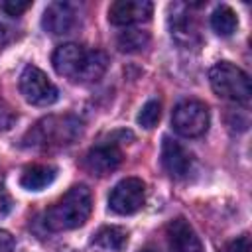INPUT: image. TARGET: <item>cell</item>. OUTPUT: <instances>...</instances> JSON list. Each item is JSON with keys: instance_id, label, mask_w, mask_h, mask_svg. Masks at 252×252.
<instances>
[{"instance_id": "cell-7", "label": "cell", "mask_w": 252, "mask_h": 252, "mask_svg": "<svg viewBox=\"0 0 252 252\" xmlns=\"http://www.w3.org/2000/svg\"><path fill=\"white\" fill-rule=\"evenodd\" d=\"M146 185L138 177H126L114 185L108 195V209L116 215H134L144 207Z\"/></svg>"}, {"instance_id": "cell-20", "label": "cell", "mask_w": 252, "mask_h": 252, "mask_svg": "<svg viewBox=\"0 0 252 252\" xmlns=\"http://www.w3.org/2000/svg\"><path fill=\"white\" fill-rule=\"evenodd\" d=\"M0 252H14V238L10 232L0 228Z\"/></svg>"}, {"instance_id": "cell-15", "label": "cell", "mask_w": 252, "mask_h": 252, "mask_svg": "<svg viewBox=\"0 0 252 252\" xmlns=\"http://www.w3.org/2000/svg\"><path fill=\"white\" fill-rule=\"evenodd\" d=\"M211 28L215 30V33H219L222 37L232 35L238 28V18H236L234 10L230 6H219L211 14Z\"/></svg>"}, {"instance_id": "cell-10", "label": "cell", "mask_w": 252, "mask_h": 252, "mask_svg": "<svg viewBox=\"0 0 252 252\" xmlns=\"http://www.w3.org/2000/svg\"><path fill=\"white\" fill-rule=\"evenodd\" d=\"M165 240L169 252H205L201 238L185 219H173L165 226Z\"/></svg>"}, {"instance_id": "cell-18", "label": "cell", "mask_w": 252, "mask_h": 252, "mask_svg": "<svg viewBox=\"0 0 252 252\" xmlns=\"http://www.w3.org/2000/svg\"><path fill=\"white\" fill-rule=\"evenodd\" d=\"M222 252H250V238H248V234H242V236L230 240L222 248Z\"/></svg>"}, {"instance_id": "cell-13", "label": "cell", "mask_w": 252, "mask_h": 252, "mask_svg": "<svg viewBox=\"0 0 252 252\" xmlns=\"http://www.w3.org/2000/svg\"><path fill=\"white\" fill-rule=\"evenodd\" d=\"M128 244V232L122 226H100L91 240V246H94L100 252H122Z\"/></svg>"}, {"instance_id": "cell-8", "label": "cell", "mask_w": 252, "mask_h": 252, "mask_svg": "<svg viewBox=\"0 0 252 252\" xmlns=\"http://www.w3.org/2000/svg\"><path fill=\"white\" fill-rule=\"evenodd\" d=\"M154 4L148 0H116L108 8V22L112 26H134L148 22Z\"/></svg>"}, {"instance_id": "cell-2", "label": "cell", "mask_w": 252, "mask_h": 252, "mask_svg": "<svg viewBox=\"0 0 252 252\" xmlns=\"http://www.w3.org/2000/svg\"><path fill=\"white\" fill-rule=\"evenodd\" d=\"M93 209L91 191L85 185L71 187L57 203H53L45 213V226L49 230H73L85 224Z\"/></svg>"}, {"instance_id": "cell-14", "label": "cell", "mask_w": 252, "mask_h": 252, "mask_svg": "<svg viewBox=\"0 0 252 252\" xmlns=\"http://www.w3.org/2000/svg\"><path fill=\"white\" fill-rule=\"evenodd\" d=\"M57 169L53 165H30L20 177V185L28 191H41L53 183Z\"/></svg>"}, {"instance_id": "cell-21", "label": "cell", "mask_w": 252, "mask_h": 252, "mask_svg": "<svg viewBox=\"0 0 252 252\" xmlns=\"http://www.w3.org/2000/svg\"><path fill=\"white\" fill-rule=\"evenodd\" d=\"M10 209H12V199H10V195L0 187V217L8 215Z\"/></svg>"}, {"instance_id": "cell-4", "label": "cell", "mask_w": 252, "mask_h": 252, "mask_svg": "<svg viewBox=\"0 0 252 252\" xmlns=\"http://www.w3.org/2000/svg\"><path fill=\"white\" fill-rule=\"evenodd\" d=\"M209 83H211L215 94L220 98H226L232 102H242V104L250 100L252 89H250L248 75L240 67L228 63V61H220L209 71Z\"/></svg>"}, {"instance_id": "cell-3", "label": "cell", "mask_w": 252, "mask_h": 252, "mask_svg": "<svg viewBox=\"0 0 252 252\" xmlns=\"http://www.w3.org/2000/svg\"><path fill=\"white\" fill-rule=\"evenodd\" d=\"M83 132V124L73 116H47L39 120L24 138L32 148H63L71 146Z\"/></svg>"}, {"instance_id": "cell-6", "label": "cell", "mask_w": 252, "mask_h": 252, "mask_svg": "<svg viewBox=\"0 0 252 252\" xmlns=\"http://www.w3.org/2000/svg\"><path fill=\"white\" fill-rule=\"evenodd\" d=\"M20 93L30 104H35V106L53 104L59 96L57 87L49 81V77L33 65H28L22 71V75H20Z\"/></svg>"}, {"instance_id": "cell-12", "label": "cell", "mask_w": 252, "mask_h": 252, "mask_svg": "<svg viewBox=\"0 0 252 252\" xmlns=\"http://www.w3.org/2000/svg\"><path fill=\"white\" fill-rule=\"evenodd\" d=\"M161 165L171 177L181 179L191 169V156L179 142L165 136L161 140Z\"/></svg>"}, {"instance_id": "cell-22", "label": "cell", "mask_w": 252, "mask_h": 252, "mask_svg": "<svg viewBox=\"0 0 252 252\" xmlns=\"http://www.w3.org/2000/svg\"><path fill=\"white\" fill-rule=\"evenodd\" d=\"M4 43H6V33H4V28L0 26V51H2V47H4Z\"/></svg>"}, {"instance_id": "cell-23", "label": "cell", "mask_w": 252, "mask_h": 252, "mask_svg": "<svg viewBox=\"0 0 252 252\" xmlns=\"http://www.w3.org/2000/svg\"><path fill=\"white\" fill-rule=\"evenodd\" d=\"M140 252H159L158 248H154V246H146V248H142Z\"/></svg>"}, {"instance_id": "cell-1", "label": "cell", "mask_w": 252, "mask_h": 252, "mask_svg": "<svg viewBox=\"0 0 252 252\" xmlns=\"http://www.w3.org/2000/svg\"><path fill=\"white\" fill-rule=\"evenodd\" d=\"M51 63L61 77H67L75 83H94L104 75L108 57L100 49L87 51L79 43H63L53 51Z\"/></svg>"}, {"instance_id": "cell-5", "label": "cell", "mask_w": 252, "mask_h": 252, "mask_svg": "<svg viewBox=\"0 0 252 252\" xmlns=\"http://www.w3.org/2000/svg\"><path fill=\"white\" fill-rule=\"evenodd\" d=\"M209 108L201 100H181L175 104L173 114H171V124L173 130L185 138H197L203 136L209 128Z\"/></svg>"}, {"instance_id": "cell-9", "label": "cell", "mask_w": 252, "mask_h": 252, "mask_svg": "<svg viewBox=\"0 0 252 252\" xmlns=\"http://www.w3.org/2000/svg\"><path fill=\"white\" fill-rule=\"evenodd\" d=\"M41 26L51 35H67L79 26L77 10L69 2H53L45 8Z\"/></svg>"}, {"instance_id": "cell-16", "label": "cell", "mask_w": 252, "mask_h": 252, "mask_svg": "<svg viewBox=\"0 0 252 252\" xmlns=\"http://www.w3.org/2000/svg\"><path fill=\"white\" fill-rule=\"evenodd\" d=\"M150 41V35L146 32H140V30H126L118 35V49L124 51V53H134V51H140L148 45Z\"/></svg>"}, {"instance_id": "cell-17", "label": "cell", "mask_w": 252, "mask_h": 252, "mask_svg": "<svg viewBox=\"0 0 252 252\" xmlns=\"http://www.w3.org/2000/svg\"><path fill=\"white\" fill-rule=\"evenodd\" d=\"M159 116H161V104H159V100L158 98H152V100H148L144 106H142V110L138 112V124L142 126V128H154L156 124H158V120H159Z\"/></svg>"}, {"instance_id": "cell-19", "label": "cell", "mask_w": 252, "mask_h": 252, "mask_svg": "<svg viewBox=\"0 0 252 252\" xmlns=\"http://www.w3.org/2000/svg\"><path fill=\"white\" fill-rule=\"evenodd\" d=\"M30 6H32V2H4V4H2V10L8 12L10 16H20V14H24Z\"/></svg>"}, {"instance_id": "cell-11", "label": "cell", "mask_w": 252, "mask_h": 252, "mask_svg": "<svg viewBox=\"0 0 252 252\" xmlns=\"http://www.w3.org/2000/svg\"><path fill=\"white\" fill-rule=\"evenodd\" d=\"M122 161V152L116 144H100L87 152L85 156V167L93 175H108L114 171Z\"/></svg>"}]
</instances>
